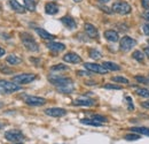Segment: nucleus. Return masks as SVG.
Listing matches in <instances>:
<instances>
[{
	"label": "nucleus",
	"instance_id": "12",
	"mask_svg": "<svg viewBox=\"0 0 149 144\" xmlns=\"http://www.w3.org/2000/svg\"><path fill=\"white\" fill-rule=\"evenodd\" d=\"M84 28H85V32L88 35V37H91V38H97V37H99V32H97L96 28L94 27L93 24H91V23H85Z\"/></svg>",
	"mask_w": 149,
	"mask_h": 144
},
{
	"label": "nucleus",
	"instance_id": "19",
	"mask_svg": "<svg viewBox=\"0 0 149 144\" xmlns=\"http://www.w3.org/2000/svg\"><path fill=\"white\" fill-rule=\"evenodd\" d=\"M36 32H37L38 35L41 37V38H44V39L52 40V39H54V38H55L54 35H52V34L47 32L46 30H44V29H41V28H36Z\"/></svg>",
	"mask_w": 149,
	"mask_h": 144
},
{
	"label": "nucleus",
	"instance_id": "38",
	"mask_svg": "<svg viewBox=\"0 0 149 144\" xmlns=\"http://www.w3.org/2000/svg\"><path fill=\"white\" fill-rule=\"evenodd\" d=\"M142 6L146 9H149V0H142Z\"/></svg>",
	"mask_w": 149,
	"mask_h": 144
},
{
	"label": "nucleus",
	"instance_id": "20",
	"mask_svg": "<svg viewBox=\"0 0 149 144\" xmlns=\"http://www.w3.org/2000/svg\"><path fill=\"white\" fill-rule=\"evenodd\" d=\"M56 89L61 93H71L74 90L72 83H69V84H65V85H62V87H57Z\"/></svg>",
	"mask_w": 149,
	"mask_h": 144
},
{
	"label": "nucleus",
	"instance_id": "36",
	"mask_svg": "<svg viewBox=\"0 0 149 144\" xmlns=\"http://www.w3.org/2000/svg\"><path fill=\"white\" fill-rule=\"evenodd\" d=\"M126 100H127V104H129V109L133 111L134 109V105L132 104V98L131 97H126Z\"/></svg>",
	"mask_w": 149,
	"mask_h": 144
},
{
	"label": "nucleus",
	"instance_id": "42",
	"mask_svg": "<svg viewBox=\"0 0 149 144\" xmlns=\"http://www.w3.org/2000/svg\"><path fill=\"white\" fill-rule=\"evenodd\" d=\"M142 107H145V108H149V100H147V102H143L142 104Z\"/></svg>",
	"mask_w": 149,
	"mask_h": 144
},
{
	"label": "nucleus",
	"instance_id": "25",
	"mask_svg": "<svg viewBox=\"0 0 149 144\" xmlns=\"http://www.w3.org/2000/svg\"><path fill=\"white\" fill-rule=\"evenodd\" d=\"M6 61H7L8 64H10V65H19V64L22 62V60L19 59V56H16V55H14V54L8 55V56L6 58Z\"/></svg>",
	"mask_w": 149,
	"mask_h": 144
},
{
	"label": "nucleus",
	"instance_id": "8",
	"mask_svg": "<svg viewBox=\"0 0 149 144\" xmlns=\"http://www.w3.org/2000/svg\"><path fill=\"white\" fill-rule=\"evenodd\" d=\"M24 102L30 106H42L46 104V99L41 97H36V96H25Z\"/></svg>",
	"mask_w": 149,
	"mask_h": 144
},
{
	"label": "nucleus",
	"instance_id": "32",
	"mask_svg": "<svg viewBox=\"0 0 149 144\" xmlns=\"http://www.w3.org/2000/svg\"><path fill=\"white\" fill-rule=\"evenodd\" d=\"M135 80L140 83H143V84H149V78L147 77H143V76H135Z\"/></svg>",
	"mask_w": 149,
	"mask_h": 144
},
{
	"label": "nucleus",
	"instance_id": "3",
	"mask_svg": "<svg viewBox=\"0 0 149 144\" xmlns=\"http://www.w3.org/2000/svg\"><path fill=\"white\" fill-rule=\"evenodd\" d=\"M112 12H116L120 15H126V14H130L131 13V6L125 2V1H116L112 4V7H111Z\"/></svg>",
	"mask_w": 149,
	"mask_h": 144
},
{
	"label": "nucleus",
	"instance_id": "47",
	"mask_svg": "<svg viewBox=\"0 0 149 144\" xmlns=\"http://www.w3.org/2000/svg\"><path fill=\"white\" fill-rule=\"evenodd\" d=\"M2 106H3V105H2V104H1V103H0V108L2 107Z\"/></svg>",
	"mask_w": 149,
	"mask_h": 144
},
{
	"label": "nucleus",
	"instance_id": "21",
	"mask_svg": "<svg viewBox=\"0 0 149 144\" xmlns=\"http://www.w3.org/2000/svg\"><path fill=\"white\" fill-rule=\"evenodd\" d=\"M9 5H10V7H12L15 12H17V13H24V12H25L24 7H23L22 5H19L16 0H9Z\"/></svg>",
	"mask_w": 149,
	"mask_h": 144
},
{
	"label": "nucleus",
	"instance_id": "37",
	"mask_svg": "<svg viewBox=\"0 0 149 144\" xmlns=\"http://www.w3.org/2000/svg\"><path fill=\"white\" fill-rule=\"evenodd\" d=\"M142 30H143V32H145L147 36H149V23H146V24L142 25Z\"/></svg>",
	"mask_w": 149,
	"mask_h": 144
},
{
	"label": "nucleus",
	"instance_id": "39",
	"mask_svg": "<svg viewBox=\"0 0 149 144\" xmlns=\"http://www.w3.org/2000/svg\"><path fill=\"white\" fill-rule=\"evenodd\" d=\"M101 9L103 11V12H106V13H108V14H111L112 11H110L108 7H104V6H101Z\"/></svg>",
	"mask_w": 149,
	"mask_h": 144
},
{
	"label": "nucleus",
	"instance_id": "14",
	"mask_svg": "<svg viewBox=\"0 0 149 144\" xmlns=\"http://www.w3.org/2000/svg\"><path fill=\"white\" fill-rule=\"evenodd\" d=\"M45 12L49 15H55L58 13V6L55 2H47L45 6Z\"/></svg>",
	"mask_w": 149,
	"mask_h": 144
},
{
	"label": "nucleus",
	"instance_id": "24",
	"mask_svg": "<svg viewBox=\"0 0 149 144\" xmlns=\"http://www.w3.org/2000/svg\"><path fill=\"white\" fill-rule=\"evenodd\" d=\"M80 122L83 125H88V126H94V127H101L103 125V124H101V122H99V121H96L94 119H81Z\"/></svg>",
	"mask_w": 149,
	"mask_h": 144
},
{
	"label": "nucleus",
	"instance_id": "31",
	"mask_svg": "<svg viewBox=\"0 0 149 144\" xmlns=\"http://www.w3.org/2000/svg\"><path fill=\"white\" fill-rule=\"evenodd\" d=\"M140 138V135H138V134H127L126 136H125V140H127V141H136V140H139Z\"/></svg>",
	"mask_w": 149,
	"mask_h": 144
},
{
	"label": "nucleus",
	"instance_id": "1",
	"mask_svg": "<svg viewBox=\"0 0 149 144\" xmlns=\"http://www.w3.org/2000/svg\"><path fill=\"white\" fill-rule=\"evenodd\" d=\"M19 36H21V40H22V43H23V45L25 46L26 50H29L31 52H37L38 50H39L37 42L30 36L29 34L22 32V34H19Z\"/></svg>",
	"mask_w": 149,
	"mask_h": 144
},
{
	"label": "nucleus",
	"instance_id": "15",
	"mask_svg": "<svg viewBox=\"0 0 149 144\" xmlns=\"http://www.w3.org/2000/svg\"><path fill=\"white\" fill-rule=\"evenodd\" d=\"M47 47H48L49 50L54 51V52H62V51H64V49H65L64 44H62V43H56V42H49V43L47 44Z\"/></svg>",
	"mask_w": 149,
	"mask_h": 144
},
{
	"label": "nucleus",
	"instance_id": "27",
	"mask_svg": "<svg viewBox=\"0 0 149 144\" xmlns=\"http://www.w3.org/2000/svg\"><path fill=\"white\" fill-rule=\"evenodd\" d=\"M132 56H133V59H135L136 61H139V62H143L145 56H143V53H142L141 51H134L133 54H132Z\"/></svg>",
	"mask_w": 149,
	"mask_h": 144
},
{
	"label": "nucleus",
	"instance_id": "11",
	"mask_svg": "<svg viewBox=\"0 0 149 144\" xmlns=\"http://www.w3.org/2000/svg\"><path fill=\"white\" fill-rule=\"evenodd\" d=\"M63 60L65 62H69V64H79V62H81V58L78 54L74 53V52L67 53L63 56Z\"/></svg>",
	"mask_w": 149,
	"mask_h": 144
},
{
	"label": "nucleus",
	"instance_id": "30",
	"mask_svg": "<svg viewBox=\"0 0 149 144\" xmlns=\"http://www.w3.org/2000/svg\"><path fill=\"white\" fill-rule=\"evenodd\" d=\"M68 69L69 68L67 66H64V65H56V66H53L51 68L52 72H56V71H68Z\"/></svg>",
	"mask_w": 149,
	"mask_h": 144
},
{
	"label": "nucleus",
	"instance_id": "13",
	"mask_svg": "<svg viewBox=\"0 0 149 144\" xmlns=\"http://www.w3.org/2000/svg\"><path fill=\"white\" fill-rule=\"evenodd\" d=\"M95 104V100L91 98H79L74 102V105L76 106H93Z\"/></svg>",
	"mask_w": 149,
	"mask_h": 144
},
{
	"label": "nucleus",
	"instance_id": "23",
	"mask_svg": "<svg viewBox=\"0 0 149 144\" xmlns=\"http://www.w3.org/2000/svg\"><path fill=\"white\" fill-rule=\"evenodd\" d=\"M132 133H136V134H141V135H146L149 136V128H145V127H133L131 128Z\"/></svg>",
	"mask_w": 149,
	"mask_h": 144
},
{
	"label": "nucleus",
	"instance_id": "34",
	"mask_svg": "<svg viewBox=\"0 0 149 144\" xmlns=\"http://www.w3.org/2000/svg\"><path fill=\"white\" fill-rule=\"evenodd\" d=\"M104 89H113V90H120L122 87L120 85H115V84H107L103 87Z\"/></svg>",
	"mask_w": 149,
	"mask_h": 144
},
{
	"label": "nucleus",
	"instance_id": "18",
	"mask_svg": "<svg viewBox=\"0 0 149 144\" xmlns=\"http://www.w3.org/2000/svg\"><path fill=\"white\" fill-rule=\"evenodd\" d=\"M133 90L136 92L138 96L140 97H145V98H149V89L147 88H140V87H136V85H132Z\"/></svg>",
	"mask_w": 149,
	"mask_h": 144
},
{
	"label": "nucleus",
	"instance_id": "17",
	"mask_svg": "<svg viewBox=\"0 0 149 144\" xmlns=\"http://www.w3.org/2000/svg\"><path fill=\"white\" fill-rule=\"evenodd\" d=\"M104 37H106L107 40L112 42V43H115V42H117L119 39L118 34L115 30H107V31H104Z\"/></svg>",
	"mask_w": 149,
	"mask_h": 144
},
{
	"label": "nucleus",
	"instance_id": "41",
	"mask_svg": "<svg viewBox=\"0 0 149 144\" xmlns=\"http://www.w3.org/2000/svg\"><path fill=\"white\" fill-rule=\"evenodd\" d=\"M77 74L79 75V76H85V75H90V71L88 72H83V71H78Z\"/></svg>",
	"mask_w": 149,
	"mask_h": 144
},
{
	"label": "nucleus",
	"instance_id": "5",
	"mask_svg": "<svg viewBox=\"0 0 149 144\" xmlns=\"http://www.w3.org/2000/svg\"><path fill=\"white\" fill-rule=\"evenodd\" d=\"M48 81H49L53 85H55L56 88H57V87L65 85V84H69V83H72L71 78L64 77V76H58V75H51V76H48Z\"/></svg>",
	"mask_w": 149,
	"mask_h": 144
},
{
	"label": "nucleus",
	"instance_id": "28",
	"mask_svg": "<svg viewBox=\"0 0 149 144\" xmlns=\"http://www.w3.org/2000/svg\"><path fill=\"white\" fill-rule=\"evenodd\" d=\"M112 82H116V83H124V84H129V80L125 78V77H122V76H113L111 77Z\"/></svg>",
	"mask_w": 149,
	"mask_h": 144
},
{
	"label": "nucleus",
	"instance_id": "2",
	"mask_svg": "<svg viewBox=\"0 0 149 144\" xmlns=\"http://www.w3.org/2000/svg\"><path fill=\"white\" fill-rule=\"evenodd\" d=\"M21 85H19L17 83H13V82H8V81H3L0 80V93H13L15 91L21 90Z\"/></svg>",
	"mask_w": 149,
	"mask_h": 144
},
{
	"label": "nucleus",
	"instance_id": "43",
	"mask_svg": "<svg viewBox=\"0 0 149 144\" xmlns=\"http://www.w3.org/2000/svg\"><path fill=\"white\" fill-rule=\"evenodd\" d=\"M5 53H6V52H5V50H3L2 47H0V56H2Z\"/></svg>",
	"mask_w": 149,
	"mask_h": 144
},
{
	"label": "nucleus",
	"instance_id": "10",
	"mask_svg": "<svg viewBox=\"0 0 149 144\" xmlns=\"http://www.w3.org/2000/svg\"><path fill=\"white\" fill-rule=\"evenodd\" d=\"M45 113L49 116H53V118H60V116H63L67 114V111L64 108H60V107H53V108H47L45 109Z\"/></svg>",
	"mask_w": 149,
	"mask_h": 144
},
{
	"label": "nucleus",
	"instance_id": "4",
	"mask_svg": "<svg viewBox=\"0 0 149 144\" xmlns=\"http://www.w3.org/2000/svg\"><path fill=\"white\" fill-rule=\"evenodd\" d=\"M5 138L9 142L16 143V142H22L24 140V135L22 134V131H19L17 129H13V130H8L5 134Z\"/></svg>",
	"mask_w": 149,
	"mask_h": 144
},
{
	"label": "nucleus",
	"instance_id": "45",
	"mask_svg": "<svg viewBox=\"0 0 149 144\" xmlns=\"http://www.w3.org/2000/svg\"><path fill=\"white\" fill-rule=\"evenodd\" d=\"M99 2H102V4H104V2H108V1H110V0H97Z\"/></svg>",
	"mask_w": 149,
	"mask_h": 144
},
{
	"label": "nucleus",
	"instance_id": "35",
	"mask_svg": "<svg viewBox=\"0 0 149 144\" xmlns=\"http://www.w3.org/2000/svg\"><path fill=\"white\" fill-rule=\"evenodd\" d=\"M0 72L3 73V74H12L13 71L9 69V68H7V67H2V66H0Z\"/></svg>",
	"mask_w": 149,
	"mask_h": 144
},
{
	"label": "nucleus",
	"instance_id": "22",
	"mask_svg": "<svg viewBox=\"0 0 149 144\" xmlns=\"http://www.w3.org/2000/svg\"><path fill=\"white\" fill-rule=\"evenodd\" d=\"M102 66H103L106 69H108V71H113V72H116V71H120V67H119L117 64L110 62V61H106V62H103Z\"/></svg>",
	"mask_w": 149,
	"mask_h": 144
},
{
	"label": "nucleus",
	"instance_id": "7",
	"mask_svg": "<svg viewBox=\"0 0 149 144\" xmlns=\"http://www.w3.org/2000/svg\"><path fill=\"white\" fill-rule=\"evenodd\" d=\"M136 45V42L134 39H132L131 37H123L120 39V43H119V47L123 52H129L130 50H132L134 46Z\"/></svg>",
	"mask_w": 149,
	"mask_h": 144
},
{
	"label": "nucleus",
	"instance_id": "44",
	"mask_svg": "<svg viewBox=\"0 0 149 144\" xmlns=\"http://www.w3.org/2000/svg\"><path fill=\"white\" fill-rule=\"evenodd\" d=\"M145 54L149 58V47H146V49H145Z\"/></svg>",
	"mask_w": 149,
	"mask_h": 144
},
{
	"label": "nucleus",
	"instance_id": "16",
	"mask_svg": "<svg viewBox=\"0 0 149 144\" xmlns=\"http://www.w3.org/2000/svg\"><path fill=\"white\" fill-rule=\"evenodd\" d=\"M61 22L68 28V29H74L77 27V23L71 16H63L61 18Z\"/></svg>",
	"mask_w": 149,
	"mask_h": 144
},
{
	"label": "nucleus",
	"instance_id": "29",
	"mask_svg": "<svg viewBox=\"0 0 149 144\" xmlns=\"http://www.w3.org/2000/svg\"><path fill=\"white\" fill-rule=\"evenodd\" d=\"M90 56H91L92 59H94V60H97V59H100L102 55H101V53H100L97 50L92 49V50H90Z\"/></svg>",
	"mask_w": 149,
	"mask_h": 144
},
{
	"label": "nucleus",
	"instance_id": "40",
	"mask_svg": "<svg viewBox=\"0 0 149 144\" xmlns=\"http://www.w3.org/2000/svg\"><path fill=\"white\" fill-rule=\"evenodd\" d=\"M142 16H143V18H145V20H147V21H149V9H147L146 12H143Z\"/></svg>",
	"mask_w": 149,
	"mask_h": 144
},
{
	"label": "nucleus",
	"instance_id": "9",
	"mask_svg": "<svg viewBox=\"0 0 149 144\" xmlns=\"http://www.w3.org/2000/svg\"><path fill=\"white\" fill-rule=\"evenodd\" d=\"M84 67L90 71V72H94V73H97V74H107L108 69H106L102 65H97V64H91V62H86L84 65Z\"/></svg>",
	"mask_w": 149,
	"mask_h": 144
},
{
	"label": "nucleus",
	"instance_id": "46",
	"mask_svg": "<svg viewBox=\"0 0 149 144\" xmlns=\"http://www.w3.org/2000/svg\"><path fill=\"white\" fill-rule=\"evenodd\" d=\"M74 2H80V1H81V0H74Z\"/></svg>",
	"mask_w": 149,
	"mask_h": 144
},
{
	"label": "nucleus",
	"instance_id": "33",
	"mask_svg": "<svg viewBox=\"0 0 149 144\" xmlns=\"http://www.w3.org/2000/svg\"><path fill=\"white\" fill-rule=\"evenodd\" d=\"M92 119L96 120V121H99V122H101V124H103V122H106V121H107V119H106L104 116H102V115H93V116H92Z\"/></svg>",
	"mask_w": 149,
	"mask_h": 144
},
{
	"label": "nucleus",
	"instance_id": "6",
	"mask_svg": "<svg viewBox=\"0 0 149 144\" xmlns=\"http://www.w3.org/2000/svg\"><path fill=\"white\" fill-rule=\"evenodd\" d=\"M37 76L35 74H19L13 77V82L19 83V84H29L32 81H35Z\"/></svg>",
	"mask_w": 149,
	"mask_h": 144
},
{
	"label": "nucleus",
	"instance_id": "26",
	"mask_svg": "<svg viewBox=\"0 0 149 144\" xmlns=\"http://www.w3.org/2000/svg\"><path fill=\"white\" fill-rule=\"evenodd\" d=\"M24 5H25V9L30 11V12H35L36 11V2L33 0H23Z\"/></svg>",
	"mask_w": 149,
	"mask_h": 144
}]
</instances>
